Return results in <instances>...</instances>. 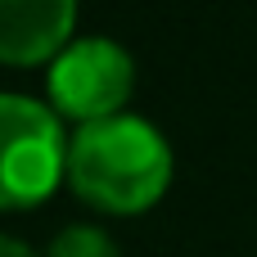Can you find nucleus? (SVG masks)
Segmentation results:
<instances>
[{
    "instance_id": "1",
    "label": "nucleus",
    "mask_w": 257,
    "mask_h": 257,
    "mask_svg": "<svg viewBox=\"0 0 257 257\" xmlns=\"http://www.w3.org/2000/svg\"><path fill=\"white\" fill-rule=\"evenodd\" d=\"M68 181L99 212L131 217L154 208L172 185V149L163 131L136 113L86 122L68 145Z\"/></svg>"
},
{
    "instance_id": "6",
    "label": "nucleus",
    "mask_w": 257,
    "mask_h": 257,
    "mask_svg": "<svg viewBox=\"0 0 257 257\" xmlns=\"http://www.w3.org/2000/svg\"><path fill=\"white\" fill-rule=\"evenodd\" d=\"M0 257H36L27 244H18V239H9V235H0Z\"/></svg>"
},
{
    "instance_id": "3",
    "label": "nucleus",
    "mask_w": 257,
    "mask_h": 257,
    "mask_svg": "<svg viewBox=\"0 0 257 257\" xmlns=\"http://www.w3.org/2000/svg\"><path fill=\"white\" fill-rule=\"evenodd\" d=\"M45 86H50V104L59 117H72L81 126L104 122L126 108L136 90V63L117 41L86 36V41H68L54 54Z\"/></svg>"
},
{
    "instance_id": "4",
    "label": "nucleus",
    "mask_w": 257,
    "mask_h": 257,
    "mask_svg": "<svg viewBox=\"0 0 257 257\" xmlns=\"http://www.w3.org/2000/svg\"><path fill=\"white\" fill-rule=\"evenodd\" d=\"M77 0H0V63L32 68L72 41Z\"/></svg>"
},
{
    "instance_id": "2",
    "label": "nucleus",
    "mask_w": 257,
    "mask_h": 257,
    "mask_svg": "<svg viewBox=\"0 0 257 257\" xmlns=\"http://www.w3.org/2000/svg\"><path fill=\"white\" fill-rule=\"evenodd\" d=\"M63 176L68 140L59 113L27 95H0V212L45 203Z\"/></svg>"
},
{
    "instance_id": "5",
    "label": "nucleus",
    "mask_w": 257,
    "mask_h": 257,
    "mask_svg": "<svg viewBox=\"0 0 257 257\" xmlns=\"http://www.w3.org/2000/svg\"><path fill=\"white\" fill-rule=\"evenodd\" d=\"M45 257H117V244L99 226H68L54 235Z\"/></svg>"
}]
</instances>
